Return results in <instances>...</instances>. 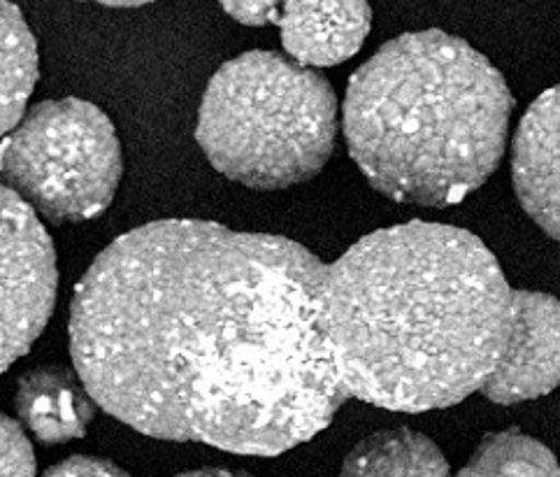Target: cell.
Here are the masks:
<instances>
[{
    "label": "cell",
    "instance_id": "17",
    "mask_svg": "<svg viewBox=\"0 0 560 477\" xmlns=\"http://www.w3.org/2000/svg\"><path fill=\"white\" fill-rule=\"evenodd\" d=\"M177 477H254V475L240 473V470H226V468H200L191 473H182Z\"/></svg>",
    "mask_w": 560,
    "mask_h": 477
},
{
    "label": "cell",
    "instance_id": "9",
    "mask_svg": "<svg viewBox=\"0 0 560 477\" xmlns=\"http://www.w3.org/2000/svg\"><path fill=\"white\" fill-rule=\"evenodd\" d=\"M282 45L307 68H330L357 54L372 26L368 0H287L279 14Z\"/></svg>",
    "mask_w": 560,
    "mask_h": 477
},
{
    "label": "cell",
    "instance_id": "3",
    "mask_svg": "<svg viewBox=\"0 0 560 477\" xmlns=\"http://www.w3.org/2000/svg\"><path fill=\"white\" fill-rule=\"evenodd\" d=\"M514 98L500 70L458 35L402 33L353 72L342 128L351 159L398 203L450 208L505 156Z\"/></svg>",
    "mask_w": 560,
    "mask_h": 477
},
{
    "label": "cell",
    "instance_id": "1",
    "mask_svg": "<svg viewBox=\"0 0 560 477\" xmlns=\"http://www.w3.org/2000/svg\"><path fill=\"white\" fill-rule=\"evenodd\" d=\"M326 268L284 235L200 219L138 226L74 289V369L144 435L289 452L349 400L326 331Z\"/></svg>",
    "mask_w": 560,
    "mask_h": 477
},
{
    "label": "cell",
    "instance_id": "6",
    "mask_svg": "<svg viewBox=\"0 0 560 477\" xmlns=\"http://www.w3.org/2000/svg\"><path fill=\"white\" fill-rule=\"evenodd\" d=\"M59 268L40 214L3 187V373L40 338L54 312Z\"/></svg>",
    "mask_w": 560,
    "mask_h": 477
},
{
    "label": "cell",
    "instance_id": "18",
    "mask_svg": "<svg viewBox=\"0 0 560 477\" xmlns=\"http://www.w3.org/2000/svg\"><path fill=\"white\" fill-rule=\"evenodd\" d=\"M93 3H101L107 8H140L147 3H154V0H93Z\"/></svg>",
    "mask_w": 560,
    "mask_h": 477
},
{
    "label": "cell",
    "instance_id": "16",
    "mask_svg": "<svg viewBox=\"0 0 560 477\" xmlns=\"http://www.w3.org/2000/svg\"><path fill=\"white\" fill-rule=\"evenodd\" d=\"M45 477H130L117 464L98 456H70L66 462L51 466Z\"/></svg>",
    "mask_w": 560,
    "mask_h": 477
},
{
    "label": "cell",
    "instance_id": "13",
    "mask_svg": "<svg viewBox=\"0 0 560 477\" xmlns=\"http://www.w3.org/2000/svg\"><path fill=\"white\" fill-rule=\"evenodd\" d=\"M37 45L24 14L3 0V136L22 121L37 82Z\"/></svg>",
    "mask_w": 560,
    "mask_h": 477
},
{
    "label": "cell",
    "instance_id": "11",
    "mask_svg": "<svg viewBox=\"0 0 560 477\" xmlns=\"http://www.w3.org/2000/svg\"><path fill=\"white\" fill-rule=\"evenodd\" d=\"M340 477H452L431 438L412 429L372 433L349 452Z\"/></svg>",
    "mask_w": 560,
    "mask_h": 477
},
{
    "label": "cell",
    "instance_id": "14",
    "mask_svg": "<svg viewBox=\"0 0 560 477\" xmlns=\"http://www.w3.org/2000/svg\"><path fill=\"white\" fill-rule=\"evenodd\" d=\"M3 477H35V454L19 421L3 415Z\"/></svg>",
    "mask_w": 560,
    "mask_h": 477
},
{
    "label": "cell",
    "instance_id": "15",
    "mask_svg": "<svg viewBox=\"0 0 560 477\" xmlns=\"http://www.w3.org/2000/svg\"><path fill=\"white\" fill-rule=\"evenodd\" d=\"M229 16L245 26H266L279 22L287 0H219Z\"/></svg>",
    "mask_w": 560,
    "mask_h": 477
},
{
    "label": "cell",
    "instance_id": "12",
    "mask_svg": "<svg viewBox=\"0 0 560 477\" xmlns=\"http://www.w3.org/2000/svg\"><path fill=\"white\" fill-rule=\"evenodd\" d=\"M458 477H560V464L537 438L510 429L483 438Z\"/></svg>",
    "mask_w": 560,
    "mask_h": 477
},
{
    "label": "cell",
    "instance_id": "7",
    "mask_svg": "<svg viewBox=\"0 0 560 477\" xmlns=\"http://www.w3.org/2000/svg\"><path fill=\"white\" fill-rule=\"evenodd\" d=\"M558 384L560 301L545 291L514 289L500 359L479 392L498 406H516L551 394Z\"/></svg>",
    "mask_w": 560,
    "mask_h": 477
},
{
    "label": "cell",
    "instance_id": "5",
    "mask_svg": "<svg viewBox=\"0 0 560 477\" xmlns=\"http://www.w3.org/2000/svg\"><path fill=\"white\" fill-rule=\"evenodd\" d=\"M121 171L115 126L101 107L80 98L33 105L3 140L5 187L54 224L103 214Z\"/></svg>",
    "mask_w": 560,
    "mask_h": 477
},
{
    "label": "cell",
    "instance_id": "4",
    "mask_svg": "<svg viewBox=\"0 0 560 477\" xmlns=\"http://www.w3.org/2000/svg\"><path fill=\"white\" fill-rule=\"evenodd\" d=\"M335 138L330 82L275 51L223 63L198 109L196 140L212 168L252 189H289L319 175Z\"/></svg>",
    "mask_w": 560,
    "mask_h": 477
},
{
    "label": "cell",
    "instance_id": "8",
    "mask_svg": "<svg viewBox=\"0 0 560 477\" xmlns=\"http://www.w3.org/2000/svg\"><path fill=\"white\" fill-rule=\"evenodd\" d=\"M512 179L521 208L560 243V84L545 91L521 119Z\"/></svg>",
    "mask_w": 560,
    "mask_h": 477
},
{
    "label": "cell",
    "instance_id": "10",
    "mask_svg": "<svg viewBox=\"0 0 560 477\" xmlns=\"http://www.w3.org/2000/svg\"><path fill=\"white\" fill-rule=\"evenodd\" d=\"M96 406L84 380L63 365H37L16 382L19 421L45 445L82 438Z\"/></svg>",
    "mask_w": 560,
    "mask_h": 477
},
{
    "label": "cell",
    "instance_id": "2",
    "mask_svg": "<svg viewBox=\"0 0 560 477\" xmlns=\"http://www.w3.org/2000/svg\"><path fill=\"white\" fill-rule=\"evenodd\" d=\"M512 293L470 231L380 229L328 264L324 317L349 398L396 412L452 408L493 373Z\"/></svg>",
    "mask_w": 560,
    "mask_h": 477
}]
</instances>
